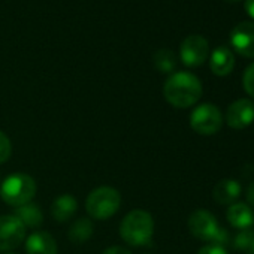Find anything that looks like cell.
Instances as JSON below:
<instances>
[{
    "instance_id": "cell-1",
    "label": "cell",
    "mask_w": 254,
    "mask_h": 254,
    "mask_svg": "<svg viewBox=\"0 0 254 254\" xmlns=\"http://www.w3.org/2000/svg\"><path fill=\"white\" fill-rule=\"evenodd\" d=\"M163 96L175 108H190L202 97V82L190 72H175L166 79Z\"/></svg>"
},
{
    "instance_id": "cell-2",
    "label": "cell",
    "mask_w": 254,
    "mask_h": 254,
    "mask_svg": "<svg viewBox=\"0 0 254 254\" xmlns=\"http://www.w3.org/2000/svg\"><path fill=\"white\" fill-rule=\"evenodd\" d=\"M154 233V220L148 211L133 209L126 214L120 223V236L123 241L133 247L150 244Z\"/></svg>"
},
{
    "instance_id": "cell-3",
    "label": "cell",
    "mask_w": 254,
    "mask_h": 254,
    "mask_svg": "<svg viewBox=\"0 0 254 254\" xmlns=\"http://www.w3.org/2000/svg\"><path fill=\"white\" fill-rule=\"evenodd\" d=\"M190 233L205 242H209V245H218L224 247L229 242V233L226 229L218 226V221L215 217L206 211V209H197L194 211L187 221Z\"/></svg>"
},
{
    "instance_id": "cell-4",
    "label": "cell",
    "mask_w": 254,
    "mask_h": 254,
    "mask_svg": "<svg viewBox=\"0 0 254 254\" xmlns=\"http://www.w3.org/2000/svg\"><path fill=\"white\" fill-rule=\"evenodd\" d=\"M36 181L30 175L18 172L3 180L2 186H0V196L9 206L18 208L21 205L32 202V199L36 194Z\"/></svg>"
},
{
    "instance_id": "cell-5",
    "label": "cell",
    "mask_w": 254,
    "mask_h": 254,
    "mask_svg": "<svg viewBox=\"0 0 254 254\" xmlns=\"http://www.w3.org/2000/svg\"><path fill=\"white\" fill-rule=\"evenodd\" d=\"M121 206V194L117 189L102 186L90 191L85 200V209L88 217L94 220L111 218Z\"/></svg>"
},
{
    "instance_id": "cell-6",
    "label": "cell",
    "mask_w": 254,
    "mask_h": 254,
    "mask_svg": "<svg viewBox=\"0 0 254 254\" xmlns=\"http://www.w3.org/2000/svg\"><path fill=\"white\" fill-rule=\"evenodd\" d=\"M191 129L203 136H211L220 132L223 126V115L218 106L212 103H202L193 109L190 115Z\"/></svg>"
},
{
    "instance_id": "cell-7",
    "label": "cell",
    "mask_w": 254,
    "mask_h": 254,
    "mask_svg": "<svg viewBox=\"0 0 254 254\" xmlns=\"http://www.w3.org/2000/svg\"><path fill=\"white\" fill-rule=\"evenodd\" d=\"M26 238V226L15 215H0V251L18 248Z\"/></svg>"
},
{
    "instance_id": "cell-8",
    "label": "cell",
    "mask_w": 254,
    "mask_h": 254,
    "mask_svg": "<svg viewBox=\"0 0 254 254\" xmlns=\"http://www.w3.org/2000/svg\"><path fill=\"white\" fill-rule=\"evenodd\" d=\"M181 60L186 66L197 67L203 64L209 56V45L208 41L200 35H191L187 36L180 48Z\"/></svg>"
},
{
    "instance_id": "cell-9",
    "label": "cell",
    "mask_w": 254,
    "mask_h": 254,
    "mask_svg": "<svg viewBox=\"0 0 254 254\" xmlns=\"http://www.w3.org/2000/svg\"><path fill=\"white\" fill-rule=\"evenodd\" d=\"M230 44L235 51L247 59H254V23L242 21L230 33Z\"/></svg>"
},
{
    "instance_id": "cell-10",
    "label": "cell",
    "mask_w": 254,
    "mask_h": 254,
    "mask_svg": "<svg viewBox=\"0 0 254 254\" xmlns=\"http://www.w3.org/2000/svg\"><path fill=\"white\" fill-rule=\"evenodd\" d=\"M254 121V103L250 99L235 100L226 111V123L232 129H245Z\"/></svg>"
},
{
    "instance_id": "cell-11",
    "label": "cell",
    "mask_w": 254,
    "mask_h": 254,
    "mask_svg": "<svg viewBox=\"0 0 254 254\" xmlns=\"http://www.w3.org/2000/svg\"><path fill=\"white\" fill-rule=\"evenodd\" d=\"M27 254H57V242L54 236L45 230L33 232L26 241Z\"/></svg>"
},
{
    "instance_id": "cell-12",
    "label": "cell",
    "mask_w": 254,
    "mask_h": 254,
    "mask_svg": "<svg viewBox=\"0 0 254 254\" xmlns=\"http://www.w3.org/2000/svg\"><path fill=\"white\" fill-rule=\"evenodd\" d=\"M226 217L230 226L239 230L250 229L254 224V212L247 203L236 202V203L229 205Z\"/></svg>"
},
{
    "instance_id": "cell-13",
    "label": "cell",
    "mask_w": 254,
    "mask_h": 254,
    "mask_svg": "<svg viewBox=\"0 0 254 254\" xmlns=\"http://www.w3.org/2000/svg\"><path fill=\"white\" fill-rule=\"evenodd\" d=\"M241 196V186L238 181L226 178L215 184L212 190V197L220 205H232Z\"/></svg>"
},
{
    "instance_id": "cell-14",
    "label": "cell",
    "mask_w": 254,
    "mask_h": 254,
    "mask_svg": "<svg viewBox=\"0 0 254 254\" xmlns=\"http://www.w3.org/2000/svg\"><path fill=\"white\" fill-rule=\"evenodd\" d=\"M212 73L217 76H226L232 72L235 66V57L233 53L227 47H218L212 51L211 54V62H209Z\"/></svg>"
},
{
    "instance_id": "cell-15",
    "label": "cell",
    "mask_w": 254,
    "mask_h": 254,
    "mask_svg": "<svg viewBox=\"0 0 254 254\" xmlns=\"http://www.w3.org/2000/svg\"><path fill=\"white\" fill-rule=\"evenodd\" d=\"M78 209V202L73 196L70 194H62L59 196L51 206V214L54 217L56 221H67L72 218V215L76 212Z\"/></svg>"
},
{
    "instance_id": "cell-16",
    "label": "cell",
    "mask_w": 254,
    "mask_h": 254,
    "mask_svg": "<svg viewBox=\"0 0 254 254\" xmlns=\"http://www.w3.org/2000/svg\"><path fill=\"white\" fill-rule=\"evenodd\" d=\"M26 227H30V229H36L42 224L44 221V214L41 211V208L33 203V202H29L26 205H21L18 208H15V214H14Z\"/></svg>"
},
{
    "instance_id": "cell-17",
    "label": "cell",
    "mask_w": 254,
    "mask_h": 254,
    "mask_svg": "<svg viewBox=\"0 0 254 254\" xmlns=\"http://www.w3.org/2000/svg\"><path fill=\"white\" fill-rule=\"evenodd\" d=\"M91 235H93V223L85 217L78 218L69 229V239L75 244H82L88 241Z\"/></svg>"
},
{
    "instance_id": "cell-18",
    "label": "cell",
    "mask_w": 254,
    "mask_h": 254,
    "mask_svg": "<svg viewBox=\"0 0 254 254\" xmlns=\"http://www.w3.org/2000/svg\"><path fill=\"white\" fill-rule=\"evenodd\" d=\"M154 64L160 72L171 73L177 67V57L171 50H159L154 54Z\"/></svg>"
},
{
    "instance_id": "cell-19",
    "label": "cell",
    "mask_w": 254,
    "mask_h": 254,
    "mask_svg": "<svg viewBox=\"0 0 254 254\" xmlns=\"http://www.w3.org/2000/svg\"><path fill=\"white\" fill-rule=\"evenodd\" d=\"M253 238H254V232L251 229H245V230H241L236 236H235V241H233V247H236L238 250L241 251H247L253 242Z\"/></svg>"
},
{
    "instance_id": "cell-20",
    "label": "cell",
    "mask_w": 254,
    "mask_h": 254,
    "mask_svg": "<svg viewBox=\"0 0 254 254\" xmlns=\"http://www.w3.org/2000/svg\"><path fill=\"white\" fill-rule=\"evenodd\" d=\"M11 154H12L11 141H9V138L2 130H0V163L8 162Z\"/></svg>"
},
{
    "instance_id": "cell-21",
    "label": "cell",
    "mask_w": 254,
    "mask_h": 254,
    "mask_svg": "<svg viewBox=\"0 0 254 254\" xmlns=\"http://www.w3.org/2000/svg\"><path fill=\"white\" fill-rule=\"evenodd\" d=\"M242 85L244 90L247 91V94H250L251 97H254V63H251L242 76Z\"/></svg>"
},
{
    "instance_id": "cell-22",
    "label": "cell",
    "mask_w": 254,
    "mask_h": 254,
    "mask_svg": "<svg viewBox=\"0 0 254 254\" xmlns=\"http://www.w3.org/2000/svg\"><path fill=\"white\" fill-rule=\"evenodd\" d=\"M197 254H229L226 251L224 247H218V245H205L199 250Z\"/></svg>"
},
{
    "instance_id": "cell-23",
    "label": "cell",
    "mask_w": 254,
    "mask_h": 254,
    "mask_svg": "<svg viewBox=\"0 0 254 254\" xmlns=\"http://www.w3.org/2000/svg\"><path fill=\"white\" fill-rule=\"evenodd\" d=\"M102 254H132L127 248L124 247H120V245H114V247H109L106 248Z\"/></svg>"
},
{
    "instance_id": "cell-24",
    "label": "cell",
    "mask_w": 254,
    "mask_h": 254,
    "mask_svg": "<svg viewBox=\"0 0 254 254\" xmlns=\"http://www.w3.org/2000/svg\"><path fill=\"white\" fill-rule=\"evenodd\" d=\"M247 200L254 208V181L247 187Z\"/></svg>"
},
{
    "instance_id": "cell-25",
    "label": "cell",
    "mask_w": 254,
    "mask_h": 254,
    "mask_svg": "<svg viewBox=\"0 0 254 254\" xmlns=\"http://www.w3.org/2000/svg\"><path fill=\"white\" fill-rule=\"evenodd\" d=\"M245 11L251 18H254V0H245Z\"/></svg>"
},
{
    "instance_id": "cell-26",
    "label": "cell",
    "mask_w": 254,
    "mask_h": 254,
    "mask_svg": "<svg viewBox=\"0 0 254 254\" xmlns=\"http://www.w3.org/2000/svg\"><path fill=\"white\" fill-rule=\"evenodd\" d=\"M247 251H248V254H254V238H253V242H251V245H250V248Z\"/></svg>"
},
{
    "instance_id": "cell-27",
    "label": "cell",
    "mask_w": 254,
    "mask_h": 254,
    "mask_svg": "<svg viewBox=\"0 0 254 254\" xmlns=\"http://www.w3.org/2000/svg\"><path fill=\"white\" fill-rule=\"evenodd\" d=\"M227 2H230V3H232V2H239V0H227Z\"/></svg>"
},
{
    "instance_id": "cell-28",
    "label": "cell",
    "mask_w": 254,
    "mask_h": 254,
    "mask_svg": "<svg viewBox=\"0 0 254 254\" xmlns=\"http://www.w3.org/2000/svg\"><path fill=\"white\" fill-rule=\"evenodd\" d=\"M5 254H14V253H5Z\"/></svg>"
}]
</instances>
